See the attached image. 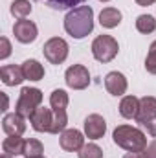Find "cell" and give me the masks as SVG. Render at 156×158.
Listing matches in <instances>:
<instances>
[{"instance_id": "cell-24", "label": "cell", "mask_w": 156, "mask_h": 158, "mask_svg": "<svg viewBox=\"0 0 156 158\" xmlns=\"http://www.w3.org/2000/svg\"><path fill=\"white\" fill-rule=\"evenodd\" d=\"M79 158H103V149L96 143H84L77 151Z\"/></svg>"}, {"instance_id": "cell-22", "label": "cell", "mask_w": 156, "mask_h": 158, "mask_svg": "<svg viewBox=\"0 0 156 158\" xmlns=\"http://www.w3.org/2000/svg\"><path fill=\"white\" fill-rule=\"evenodd\" d=\"M136 30L143 35H149L156 30V20L153 15H140L136 19Z\"/></svg>"}, {"instance_id": "cell-6", "label": "cell", "mask_w": 156, "mask_h": 158, "mask_svg": "<svg viewBox=\"0 0 156 158\" xmlns=\"http://www.w3.org/2000/svg\"><path fill=\"white\" fill-rule=\"evenodd\" d=\"M42 53L51 64H63L68 57V42L61 37H51L44 42Z\"/></svg>"}, {"instance_id": "cell-15", "label": "cell", "mask_w": 156, "mask_h": 158, "mask_svg": "<svg viewBox=\"0 0 156 158\" xmlns=\"http://www.w3.org/2000/svg\"><path fill=\"white\" fill-rule=\"evenodd\" d=\"M140 110V99L136 96H123L119 103V114L127 119H136Z\"/></svg>"}, {"instance_id": "cell-17", "label": "cell", "mask_w": 156, "mask_h": 158, "mask_svg": "<svg viewBox=\"0 0 156 158\" xmlns=\"http://www.w3.org/2000/svg\"><path fill=\"white\" fill-rule=\"evenodd\" d=\"M119 22H121V11L116 7H105L99 13V24L107 30H112V28L119 26Z\"/></svg>"}, {"instance_id": "cell-26", "label": "cell", "mask_w": 156, "mask_h": 158, "mask_svg": "<svg viewBox=\"0 0 156 158\" xmlns=\"http://www.w3.org/2000/svg\"><path fill=\"white\" fill-rule=\"evenodd\" d=\"M44 2L48 6H51L53 9H74L84 0H44Z\"/></svg>"}, {"instance_id": "cell-23", "label": "cell", "mask_w": 156, "mask_h": 158, "mask_svg": "<svg viewBox=\"0 0 156 158\" xmlns=\"http://www.w3.org/2000/svg\"><path fill=\"white\" fill-rule=\"evenodd\" d=\"M42 153H44V145L40 143L39 140H35V138L26 140L24 153H22V156L24 158H40L42 156Z\"/></svg>"}, {"instance_id": "cell-11", "label": "cell", "mask_w": 156, "mask_h": 158, "mask_svg": "<svg viewBox=\"0 0 156 158\" xmlns=\"http://www.w3.org/2000/svg\"><path fill=\"white\" fill-rule=\"evenodd\" d=\"M51 119H53V110L46 109V107H39L31 114L30 123H31L33 131H37V132H50L51 131Z\"/></svg>"}, {"instance_id": "cell-13", "label": "cell", "mask_w": 156, "mask_h": 158, "mask_svg": "<svg viewBox=\"0 0 156 158\" xmlns=\"http://www.w3.org/2000/svg\"><path fill=\"white\" fill-rule=\"evenodd\" d=\"M127 86H129L127 77L121 72H109L105 76V88L109 90V94H112L116 98L117 96H123L127 92Z\"/></svg>"}, {"instance_id": "cell-4", "label": "cell", "mask_w": 156, "mask_h": 158, "mask_svg": "<svg viewBox=\"0 0 156 158\" xmlns=\"http://www.w3.org/2000/svg\"><path fill=\"white\" fill-rule=\"evenodd\" d=\"M119 52V44L110 35H97L92 42V55L99 63H110Z\"/></svg>"}, {"instance_id": "cell-12", "label": "cell", "mask_w": 156, "mask_h": 158, "mask_svg": "<svg viewBox=\"0 0 156 158\" xmlns=\"http://www.w3.org/2000/svg\"><path fill=\"white\" fill-rule=\"evenodd\" d=\"M2 129L7 136H22L26 131V118L20 116L18 112L6 114L2 119Z\"/></svg>"}, {"instance_id": "cell-8", "label": "cell", "mask_w": 156, "mask_h": 158, "mask_svg": "<svg viewBox=\"0 0 156 158\" xmlns=\"http://www.w3.org/2000/svg\"><path fill=\"white\" fill-rule=\"evenodd\" d=\"M13 35L15 39L22 44H30L37 39L39 35V30H37V24L33 20H28V19H18L13 26Z\"/></svg>"}, {"instance_id": "cell-18", "label": "cell", "mask_w": 156, "mask_h": 158, "mask_svg": "<svg viewBox=\"0 0 156 158\" xmlns=\"http://www.w3.org/2000/svg\"><path fill=\"white\" fill-rule=\"evenodd\" d=\"M22 72L28 81H40L44 77V66L35 59H28L22 63Z\"/></svg>"}, {"instance_id": "cell-5", "label": "cell", "mask_w": 156, "mask_h": 158, "mask_svg": "<svg viewBox=\"0 0 156 158\" xmlns=\"http://www.w3.org/2000/svg\"><path fill=\"white\" fill-rule=\"evenodd\" d=\"M136 121L153 138H156V98L145 96V98L140 99V110H138Z\"/></svg>"}, {"instance_id": "cell-27", "label": "cell", "mask_w": 156, "mask_h": 158, "mask_svg": "<svg viewBox=\"0 0 156 158\" xmlns=\"http://www.w3.org/2000/svg\"><path fill=\"white\" fill-rule=\"evenodd\" d=\"M0 44H2V48H0V59L4 61V59H7L11 55V44H9L7 37H2L0 39Z\"/></svg>"}, {"instance_id": "cell-32", "label": "cell", "mask_w": 156, "mask_h": 158, "mask_svg": "<svg viewBox=\"0 0 156 158\" xmlns=\"http://www.w3.org/2000/svg\"><path fill=\"white\" fill-rule=\"evenodd\" d=\"M0 158H13V156H9V155H4V153H2V156Z\"/></svg>"}, {"instance_id": "cell-7", "label": "cell", "mask_w": 156, "mask_h": 158, "mask_svg": "<svg viewBox=\"0 0 156 158\" xmlns=\"http://www.w3.org/2000/svg\"><path fill=\"white\" fill-rule=\"evenodd\" d=\"M64 81L74 90H84L90 85V72L83 64H72L64 72Z\"/></svg>"}, {"instance_id": "cell-33", "label": "cell", "mask_w": 156, "mask_h": 158, "mask_svg": "<svg viewBox=\"0 0 156 158\" xmlns=\"http://www.w3.org/2000/svg\"><path fill=\"white\" fill-rule=\"evenodd\" d=\"M99 2H110V0H99Z\"/></svg>"}, {"instance_id": "cell-25", "label": "cell", "mask_w": 156, "mask_h": 158, "mask_svg": "<svg viewBox=\"0 0 156 158\" xmlns=\"http://www.w3.org/2000/svg\"><path fill=\"white\" fill-rule=\"evenodd\" d=\"M145 70L156 76V40H153V44L149 46V52L145 57Z\"/></svg>"}, {"instance_id": "cell-14", "label": "cell", "mask_w": 156, "mask_h": 158, "mask_svg": "<svg viewBox=\"0 0 156 158\" xmlns=\"http://www.w3.org/2000/svg\"><path fill=\"white\" fill-rule=\"evenodd\" d=\"M0 77L2 83L7 85V86H17L24 81V72H22V66H15V64H6L2 66L0 70Z\"/></svg>"}, {"instance_id": "cell-31", "label": "cell", "mask_w": 156, "mask_h": 158, "mask_svg": "<svg viewBox=\"0 0 156 158\" xmlns=\"http://www.w3.org/2000/svg\"><path fill=\"white\" fill-rule=\"evenodd\" d=\"M2 99H4V109H2V110H7V103H9V99H7V94H6V92H2Z\"/></svg>"}, {"instance_id": "cell-20", "label": "cell", "mask_w": 156, "mask_h": 158, "mask_svg": "<svg viewBox=\"0 0 156 158\" xmlns=\"http://www.w3.org/2000/svg\"><path fill=\"white\" fill-rule=\"evenodd\" d=\"M31 2L30 0H13L11 2V7H9V11H11V15L13 17H17V19H26L30 13H31Z\"/></svg>"}, {"instance_id": "cell-28", "label": "cell", "mask_w": 156, "mask_h": 158, "mask_svg": "<svg viewBox=\"0 0 156 158\" xmlns=\"http://www.w3.org/2000/svg\"><path fill=\"white\" fill-rule=\"evenodd\" d=\"M143 153H145V158H156V140H153L151 143H147Z\"/></svg>"}, {"instance_id": "cell-21", "label": "cell", "mask_w": 156, "mask_h": 158, "mask_svg": "<svg viewBox=\"0 0 156 158\" xmlns=\"http://www.w3.org/2000/svg\"><path fill=\"white\" fill-rule=\"evenodd\" d=\"M53 110V109H51ZM66 125H68V116H66V110H53V119H51V134H59V132H64L66 131Z\"/></svg>"}, {"instance_id": "cell-19", "label": "cell", "mask_w": 156, "mask_h": 158, "mask_svg": "<svg viewBox=\"0 0 156 158\" xmlns=\"http://www.w3.org/2000/svg\"><path fill=\"white\" fill-rule=\"evenodd\" d=\"M68 103H70V98H68L66 90L57 88V90L51 92V96H50V105H51L53 110H66Z\"/></svg>"}, {"instance_id": "cell-34", "label": "cell", "mask_w": 156, "mask_h": 158, "mask_svg": "<svg viewBox=\"0 0 156 158\" xmlns=\"http://www.w3.org/2000/svg\"><path fill=\"white\" fill-rule=\"evenodd\" d=\"M40 158H44V156H40Z\"/></svg>"}, {"instance_id": "cell-3", "label": "cell", "mask_w": 156, "mask_h": 158, "mask_svg": "<svg viewBox=\"0 0 156 158\" xmlns=\"http://www.w3.org/2000/svg\"><path fill=\"white\" fill-rule=\"evenodd\" d=\"M42 103V92L35 86H24L20 90L18 101L15 105V112H18L24 118H31V114L37 110Z\"/></svg>"}, {"instance_id": "cell-9", "label": "cell", "mask_w": 156, "mask_h": 158, "mask_svg": "<svg viewBox=\"0 0 156 158\" xmlns=\"http://www.w3.org/2000/svg\"><path fill=\"white\" fill-rule=\"evenodd\" d=\"M107 132V121L101 114H90L84 119V136L88 140H99Z\"/></svg>"}, {"instance_id": "cell-10", "label": "cell", "mask_w": 156, "mask_h": 158, "mask_svg": "<svg viewBox=\"0 0 156 158\" xmlns=\"http://www.w3.org/2000/svg\"><path fill=\"white\" fill-rule=\"evenodd\" d=\"M59 143L64 151L68 153H77L79 149L84 145V134L77 129H66L64 132H61Z\"/></svg>"}, {"instance_id": "cell-16", "label": "cell", "mask_w": 156, "mask_h": 158, "mask_svg": "<svg viewBox=\"0 0 156 158\" xmlns=\"http://www.w3.org/2000/svg\"><path fill=\"white\" fill-rule=\"evenodd\" d=\"M24 145H26L24 138H20V136H7L2 142V151H4V155L18 156V155L24 153Z\"/></svg>"}, {"instance_id": "cell-29", "label": "cell", "mask_w": 156, "mask_h": 158, "mask_svg": "<svg viewBox=\"0 0 156 158\" xmlns=\"http://www.w3.org/2000/svg\"><path fill=\"white\" fill-rule=\"evenodd\" d=\"M123 158H145V153L143 151H136V153H127Z\"/></svg>"}, {"instance_id": "cell-2", "label": "cell", "mask_w": 156, "mask_h": 158, "mask_svg": "<svg viewBox=\"0 0 156 158\" xmlns=\"http://www.w3.org/2000/svg\"><path fill=\"white\" fill-rule=\"evenodd\" d=\"M112 140L117 147L125 149L127 153L145 151L147 147V136L143 131L132 125H117L112 132Z\"/></svg>"}, {"instance_id": "cell-30", "label": "cell", "mask_w": 156, "mask_h": 158, "mask_svg": "<svg viewBox=\"0 0 156 158\" xmlns=\"http://www.w3.org/2000/svg\"><path fill=\"white\" fill-rule=\"evenodd\" d=\"M156 0H136V4L138 6H143V7H147V6H153Z\"/></svg>"}, {"instance_id": "cell-1", "label": "cell", "mask_w": 156, "mask_h": 158, "mask_svg": "<svg viewBox=\"0 0 156 158\" xmlns=\"http://www.w3.org/2000/svg\"><path fill=\"white\" fill-rule=\"evenodd\" d=\"M64 30L74 39H84L94 31V9L90 6H77L64 17Z\"/></svg>"}]
</instances>
